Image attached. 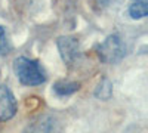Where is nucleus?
<instances>
[{"mask_svg": "<svg viewBox=\"0 0 148 133\" xmlns=\"http://www.w3.org/2000/svg\"><path fill=\"white\" fill-rule=\"evenodd\" d=\"M80 87L79 83H74V81H56L55 86H53V92L59 96H67V95H71L74 92H77Z\"/></svg>", "mask_w": 148, "mask_h": 133, "instance_id": "obj_5", "label": "nucleus"}, {"mask_svg": "<svg viewBox=\"0 0 148 133\" xmlns=\"http://www.w3.org/2000/svg\"><path fill=\"white\" fill-rule=\"evenodd\" d=\"M16 113V101L8 86H0V121H8Z\"/></svg>", "mask_w": 148, "mask_h": 133, "instance_id": "obj_4", "label": "nucleus"}, {"mask_svg": "<svg viewBox=\"0 0 148 133\" xmlns=\"http://www.w3.org/2000/svg\"><path fill=\"white\" fill-rule=\"evenodd\" d=\"M147 14H148V3H147V0H135V3H132L130 8H129V15L133 19L145 18Z\"/></svg>", "mask_w": 148, "mask_h": 133, "instance_id": "obj_6", "label": "nucleus"}, {"mask_svg": "<svg viewBox=\"0 0 148 133\" xmlns=\"http://www.w3.org/2000/svg\"><path fill=\"white\" fill-rule=\"evenodd\" d=\"M96 53L102 62L116 64V62L121 61L123 56L126 55V46L117 34H113L110 37H107L101 44H98Z\"/></svg>", "mask_w": 148, "mask_h": 133, "instance_id": "obj_2", "label": "nucleus"}, {"mask_svg": "<svg viewBox=\"0 0 148 133\" xmlns=\"http://www.w3.org/2000/svg\"><path fill=\"white\" fill-rule=\"evenodd\" d=\"M111 93H113V87H111V83H110L108 80H104L99 86H98V89H96V92H95V95L98 96V98L104 99V101H107V99L110 98Z\"/></svg>", "mask_w": 148, "mask_h": 133, "instance_id": "obj_7", "label": "nucleus"}, {"mask_svg": "<svg viewBox=\"0 0 148 133\" xmlns=\"http://www.w3.org/2000/svg\"><path fill=\"white\" fill-rule=\"evenodd\" d=\"M10 50V44L6 35V30L0 25V55H6Z\"/></svg>", "mask_w": 148, "mask_h": 133, "instance_id": "obj_8", "label": "nucleus"}, {"mask_svg": "<svg viewBox=\"0 0 148 133\" xmlns=\"http://www.w3.org/2000/svg\"><path fill=\"white\" fill-rule=\"evenodd\" d=\"M58 49H59L62 61L68 67L77 65V62L82 58V49H80V43L76 37H73V35H62V37H59Z\"/></svg>", "mask_w": 148, "mask_h": 133, "instance_id": "obj_3", "label": "nucleus"}, {"mask_svg": "<svg viewBox=\"0 0 148 133\" xmlns=\"http://www.w3.org/2000/svg\"><path fill=\"white\" fill-rule=\"evenodd\" d=\"M14 71L18 80L25 86H37L46 81V72L42 65L28 58H16L14 61Z\"/></svg>", "mask_w": 148, "mask_h": 133, "instance_id": "obj_1", "label": "nucleus"}]
</instances>
